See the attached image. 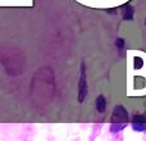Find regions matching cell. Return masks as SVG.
<instances>
[{"instance_id":"cell-8","label":"cell","mask_w":146,"mask_h":141,"mask_svg":"<svg viewBox=\"0 0 146 141\" xmlns=\"http://www.w3.org/2000/svg\"><path fill=\"white\" fill-rule=\"evenodd\" d=\"M115 46H117V49H118V51H119V54H123V51H124V48H126V40L124 39H122V37H118L115 40Z\"/></svg>"},{"instance_id":"cell-7","label":"cell","mask_w":146,"mask_h":141,"mask_svg":"<svg viewBox=\"0 0 146 141\" xmlns=\"http://www.w3.org/2000/svg\"><path fill=\"white\" fill-rule=\"evenodd\" d=\"M95 106H96V110L99 113H104L106 110V99L104 95H99L95 100Z\"/></svg>"},{"instance_id":"cell-1","label":"cell","mask_w":146,"mask_h":141,"mask_svg":"<svg viewBox=\"0 0 146 141\" xmlns=\"http://www.w3.org/2000/svg\"><path fill=\"white\" fill-rule=\"evenodd\" d=\"M55 90L54 72L49 67H42L35 73L31 85V95L36 104H45L51 100Z\"/></svg>"},{"instance_id":"cell-3","label":"cell","mask_w":146,"mask_h":141,"mask_svg":"<svg viewBox=\"0 0 146 141\" xmlns=\"http://www.w3.org/2000/svg\"><path fill=\"white\" fill-rule=\"evenodd\" d=\"M129 122V114L128 110L123 105H117L113 109L110 118V131L111 132H119L128 124Z\"/></svg>"},{"instance_id":"cell-2","label":"cell","mask_w":146,"mask_h":141,"mask_svg":"<svg viewBox=\"0 0 146 141\" xmlns=\"http://www.w3.org/2000/svg\"><path fill=\"white\" fill-rule=\"evenodd\" d=\"M3 66L5 67L8 74L18 76L22 73L23 68V57L21 53H5V58H1Z\"/></svg>"},{"instance_id":"cell-9","label":"cell","mask_w":146,"mask_h":141,"mask_svg":"<svg viewBox=\"0 0 146 141\" xmlns=\"http://www.w3.org/2000/svg\"><path fill=\"white\" fill-rule=\"evenodd\" d=\"M145 27H146V19H145Z\"/></svg>"},{"instance_id":"cell-5","label":"cell","mask_w":146,"mask_h":141,"mask_svg":"<svg viewBox=\"0 0 146 141\" xmlns=\"http://www.w3.org/2000/svg\"><path fill=\"white\" fill-rule=\"evenodd\" d=\"M131 126L135 131H146V113H136L131 119Z\"/></svg>"},{"instance_id":"cell-4","label":"cell","mask_w":146,"mask_h":141,"mask_svg":"<svg viewBox=\"0 0 146 141\" xmlns=\"http://www.w3.org/2000/svg\"><path fill=\"white\" fill-rule=\"evenodd\" d=\"M87 76H86V67L85 63L81 62V66H80V77H78V96H77V100L78 103H83L87 96Z\"/></svg>"},{"instance_id":"cell-6","label":"cell","mask_w":146,"mask_h":141,"mask_svg":"<svg viewBox=\"0 0 146 141\" xmlns=\"http://www.w3.org/2000/svg\"><path fill=\"white\" fill-rule=\"evenodd\" d=\"M133 15H135L133 7H132L131 4L123 5V8H122V18H123V21H127V22H129V21L133 19Z\"/></svg>"}]
</instances>
